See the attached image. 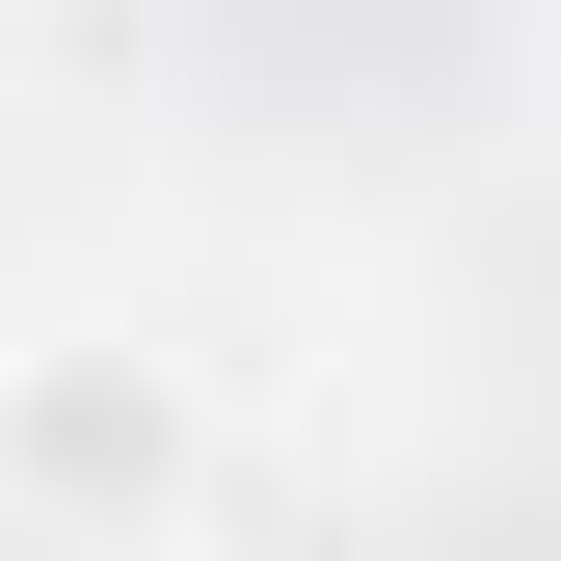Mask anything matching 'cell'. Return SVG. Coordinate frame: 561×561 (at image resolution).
I'll return each mask as SVG.
<instances>
[{"instance_id": "6da1fadb", "label": "cell", "mask_w": 561, "mask_h": 561, "mask_svg": "<svg viewBox=\"0 0 561 561\" xmlns=\"http://www.w3.org/2000/svg\"><path fill=\"white\" fill-rule=\"evenodd\" d=\"M267 455L215 428L187 347H0V535H215Z\"/></svg>"}]
</instances>
